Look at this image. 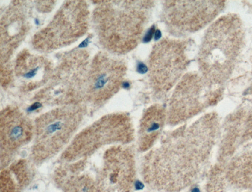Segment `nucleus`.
Segmentation results:
<instances>
[{
  "mask_svg": "<svg viewBox=\"0 0 252 192\" xmlns=\"http://www.w3.org/2000/svg\"><path fill=\"white\" fill-rule=\"evenodd\" d=\"M182 43L165 40L155 46L150 60L153 84L159 90L171 88L184 72L188 61Z\"/></svg>",
  "mask_w": 252,
  "mask_h": 192,
  "instance_id": "f03ea898",
  "label": "nucleus"
},
{
  "mask_svg": "<svg viewBox=\"0 0 252 192\" xmlns=\"http://www.w3.org/2000/svg\"><path fill=\"white\" fill-rule=\"evenodd\" d=\"M35 124L14 111L1 115L0 121L1 166L6 167L11 157L34 138Z\"/></svg>",
  "mask_w": 252,
  "mask_h": 192,
  "instance_id": "7ed1b4c3",
  "label": "nucleus"
},
{
  "mask_svg": "<svg viewBox=\"0 0 252 192\" xmlns=\"http://www.w3.org/2000/svg\"><path fill=\"white\" fill-rule=\"evenodd\" d=\"M200 4L195 1H166L164 11L166 21L178 30H195L201 23Z\"/></svg>",
  "mask_w": 252,
  "mask_h": 192,
  "instance_id": "20e7f679",
  "label": "nucleus"
},
{
  "mask_svg": "<svg viewBox=\"0 0 252 192\" xmlns=\"http://www.w3.org/2000/svg\"><path fill=\"white\" fill-rule=\"evenodd\" d=\"M165 112L161 107L154 106L146 112L140 126V147L147 149L161 132L165 120Z\"/></svg>",
  "mask_w": 252,
  "mask_h": 192,
  "instance_id": "423d86ee",
  "label": "nucleus"
},
{
  "mask_svg": "<svg viewBox=\"0 0 252 192\" xmlns=\"http://www.w3.org/2000/svg\"><path fill=\"white\" fill-rule=\"evenodd\" d=\"M109 80H110V78L107 77L106 74L101 75L98 77L95 84V88L96 89L103 88V87L107 84V83L108 82Z\"/></svg>",
  "mask_w": 252,
  "mask_h": 192,
  "instance_id": "6e6552de",
  "label": "nucleus"
},
{
  "mask_svg": "<svg viewBox=\"0 0 252 192\" xmlns=\"http://www.w3.org/2000/svg\"><path fill=\"white\" fill-rule=\"evenodd\" d=\"M32 170L25 161L4 169L1 174V192H18L30 181Z\"/></svg>",
  "mask_w": 252,
  "mask_h": 192,
  "instance_id": "39448f33",
  "label": "nucleus"
},
{
  "mask_svg": "<svg viewBox=\"0 0 252 192\" xmlns=\"http://www.w3.org/2000/svg\"><path fill=\"white\" fill-rule=\"evenodd\" d=\"M89 39L87 38L84 41L82 42L81 44H79V47H80V48H84V47H87L88 44H89Z\"/></svg>",
  "mask_w": 252,
  "mask_h": 192,
  "instance_id": "9d476101",
  "label": "nucleus"
},
{
  "mask_svg": "<svg viewBox=\"0 0 252 192\" xmlns=\"http://www.w3.org/2000/svg\"><path fill=\"white\" fill-rule=\"evenodd\" d=\"M66 192H100L93 179L87 176H81L70 181Z\"/></svg>",
  "mask_w": 252,
  "mask_h": 192,
  "instance_id": "0eeeda50",
  "label": "nucleus"
},
{
  "mask_svg": "<svg viewBox=\"0 0 252 192\" xmlns=\"http://www.w3.org/2000/svg\"><path fill=\"white\" fill-rule=\"evenodd\" d=\"M192 192H200V190L198 189V188H194V189L192 190Z\"/></svg>",
  "mask_w": 252,
  "mask_h": 192,
  "instance_id": "ddd939ff",
  "label": "nucleus"
},
{
  "mask_svg": "<svg viewBox=\"0 0 252 192\" xmlns=\"http://www.w3.org/2000/svg\"><path fill=\"white\" fill-rule=\"evenodd\" d=\"M37 69H38V68H36V69H33L32 71L28 72V73L25 74L24 75V76H25V78H33L36 74V72H37Z\"/></svg>",
  "mask_w": 252,
  "mask_h": 192,
  "instance_id": "1a4fd4ad",
  "label": "nucleus"
},
{
  "mask_svg": "<svg viewBox=\"0 0 252 192\" xmlns=\"http://www.w3.org/2000/svg\"><path fill=\"white\" fill-rule=\"evenodd\" d=\"M136 188L137 190H140L144 187V185L140 182V181H137L136 182Z\"/></svg>",
  "mask_w": 252,
  "mask_h": 192,
  "instance_id": "9b49d317",
  "label": "nucleus"
},
{
  "mask_svg": "<svg viewBox=\"0 0 252 192\" xmlns=\"http://www.w3.org/2000/svg\"><path fill=\"white\" fill-rule=\"evenodd\" d=\"M81 121L80 115L62 111L46 114L37 118L34 123L33 160L42 163L57 155L70 142Z\"/></svg>",
  "mask_w": 252,
  "mask_h": 192,
  "instance_id": "f257e3e1",
  "label": "nucleus"
},
{
  "mask_svg": "<svg viewBox=\"0 0 252 192\" xmlns=\"http://www.w3.org/2000/svg\"><path fill=\"white\" fill-rule=\"evenodd\" d=\"M35 22H36V24H37H37H39V21H38V20L37 19H36L35 20Z\"/></svg>",
  "mask_w": 252,
  "mask_h": 192,
  "instance_id": "4468645a",
  "label": "nucleus"
},
{
  "mask_svg": "<svg viewBox=\"0 0 252 192\" xmlns=\"http://www.w3.org/2000/svg\"><path fill=\"white\" fill-rule=\"evenodd\" d=\"M41 106V105L39 102H36L35 104H34L33 105H32V107H31V110H34V109H36L37 108H40Z\"/></svg>",
  "mask_w": 252,
  "mask_h": 192,
  "instance_id": "f8f14e48",
  "label": "nucleus"
}]
</instances>
